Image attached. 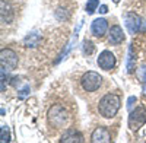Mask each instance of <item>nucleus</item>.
Masks as SVG:
<instances>
[{"label": "nucleus", "instance_id": "9", "mask_svg": "<svg viewBox=\"0 0 146 143\" xmlns=\"http://www.w3.org/2000/svg\"><path fill=\"white\" fill-rule=\"evenodd\" d=\"M124 41V32L118 25H113L108 31V42L111 45H118Z\"/></svg>", "mask_w": 146, "mask_h": 143}, {"label": "nucleus", "instance_id": "14", "mask_svg": "<svg viewBox=\"0 0 146 143\" xmlns=\"http://www.w3.org/2000/svg\"><path fill=\"white\" fill-rule=\"evenodd\" d=\"M98 7H100V0H88V3H86V13L92 15Z\"/></svg>", "mask_w": 146, "mask_h": 143}, {"label": "nucleus", "instance_id": "4", "mask_svg": "<svg viewBox=\"0 0 146 143\" xmlns=\"http://www.w3.org/2000/svg\"><path fill=\"white\" fill-rule=\"evenodd\" d=\"M146 123V110L143 107H137L133 111H130L129 115V128L131 132H137L140 127Z\"/></svg>", "mask_w": 146, "mask_h": 143}, {"label": "nucleus", "instance_id": "1", "mask_svg": "<svg viewBox=\"0 0 146 143\" xmlns=\"http://www.w3.org/2000/svg\"><path fill=\"white\" fill-rule=\"evenodd\" d=\"M121 99L115 93H107L101 98L98 104V111L104 118H113L120 110Z\"/></svg>", "mask_w": 146, "mask_h": 143}, {"label": "nucleus", "instance_id": "20", "mask_svg": "<svg viewBox=\"0 0 146 143\" xmlns=\"http://www.w3.org/2000/svg\"><path fill=\"white\" fill-rule=\"evenodd\" d=\"M113 2H114V3H118V2H120V0H113Z\"/></svg>", "mask_w": 146, "mask_h": 143}, {"label": "nucleus", "instance_id": "11", "mask_svg": "<svg viewBox=\"0 0 146 143\" xmlns=\"http://www.w3.org/2000/svg\"><path fill=\"white\" fill-rule=\"evenodd\" d=\"M83 140H85L83 136L79 132H76V130H73V128L64 132V134L62 136V139H60L62 143H82Z\"/></svg>", "mask_w": 146, "mask_h": 143}, {"label": "nucleus", "instance_id": "16", "mask_svg": "<svg viewBox=\"0 0 146 143\" xmlns=\"http://www.w3.org/2000/svg\"><path fill=\"white\" fill-rule=\"evenodd\" d=\"M2 143H7L10 140V134H9V128L7 126H2Z\"/></svg>", "mask_w": 146, "mask_h": 143}, {"label": "nucleus", "instance_id": "8", "mask_svg": "<svg viewBox=\"0 0 146 143\" xmlns=\"http://www.w3.org/2000/svg\"><path fill=\"white\" fill-rule=\"evenodd\" d=\"M91 31H92V34L95 35V37L102 38L104 35L107 34V31H108V22H107V19H104V18L95 19L92 22V25H91Z\"/></svg>", "mask_w": 146, "mask_h": 143}, {"label": "nucleus", "instance_id": "10", "mask_svg": "<svg viewBox=\"0 0 146 143\" xmlns=\"http://www.w3.org/2000/svg\"><path fill=\"white\" fill-rule=\"evenodd\" d=\"M91 140L94 143H102V142H111V134L110 132L105 128V127H96L94 132H92V136H91Z\"/></svg>", "mask_w": 146, "mask_h": 143}, {"label": "nucleus", "instance_id": "12", "mask_svg": "<svg viewBox=\"0 0 146 143\" xmlns=\"http://www.w3.org/2000/svg\"><path fill=\"white\" fill-rule=\"evenodd\" d=\"M40 42H41V37H40L38 34H35V32L27 35L25 40H23V45H25V47H31V48H34V47H36V45H40Z\"/></svg>", "mask_w": 146, "mask_h": 143}, {"label": "nucleus", "instance_id": "15", "mask_svg": "<svg viewBox=\"0 0 146 143\" xmlns=\"http://www.w3.org/2000/svg\"><path fill=\"white\" fill-rule=\"evenodd\" d=\"M133 63H135V56H133V48L130 47V48H129V63H127V72H129V73L133 72V66H135Z\"/></svg>", "mask_w": 146, "mask_h": 143}, {"label": "nucleus", "instance_id": "19", "mask_svg": "<svg viewBox=\"0 0 146 143\" xmlns=\"http://www.w3.org/2000/svg\"><path fill=\"white\" fill-rule=\"evenodd\" d=\"M142 93H143L145 97H146V80L143 82V88H142Z\"/></svg>", "mask_w": 146, "mask_h": 143}, {"label": "nucleus", "instance_id": "13", "mask_svg": "<svg viewBox=\"0 0 146 143\" xmlns=\"http://www.w3.org/2000/svg\"><path fill=\"white\" fill-rule=\"evenodd\" d=\"M94 50H95L94 44H92L89 40H85L83 44H82V51H83V54H85V56H91V54L94 53Z\"/></svg>", "mask_w": 146, "mask_h": 143}, {"label": "nucleus", "instance_id": "7", "mask_svg": "<svg viewBox=\"0 0 146 143\" xmlns=\"http://www.w3.org/2000/svg\"><path fill=\"white\" fill-rule=\"evenodd\" d=\"M96 63H98V66H100L102 70H111V69H114V66H115V56H114L111 51L104 50V51L100 54Z\"/></svg>", "mask_w": 146, "mask_h": 143}, {"label": "nucleus", "instance_id": "6", "mask_svg": "<svg viewBox=\"0 0 146 143\" xmlns=\"http://www.w3.org/2000/svg\"><path fill=\"white\" fill-rule=\"evenodd\" d=\"M0 62H2L3 69L13 70L18 66V54L10 48H3L0 51Z\"/></svg>", "mask_w": 146, "mask_h": 143}, {"label": "nucleus", "instance_id": "3", "mask_svg": "<svg viewBox=\"0 0 146 143\" xmlns=\"http://www.w3.org/2000/svg\"><path fill=\"white\" fill-rule=\"evenodd\" d=\"M124 25L130 34H137L146 31V22L136 13H126L124 15Z\"/></svg>", "mask_w": 146, "mask_h": 143}, {"label": "nucleus", "instance_id": "18", "mask_svg": "<svg viewBox=\"0 0 146 143\" xmlns=\"http://www.w3.org/2000/svg\"><path fill=\"white\" fill-rule=\"evenodd\" d=\"M98 12H100V13H107V12H108V7H107L105 5H101V6H100V10H98Z\"/></svg>", "mask_w": 146, "mask_h": 143}, {"label": "nucleus", "instance_id": "5", "mask_svg": "<svg viewBox=\"0 0 146 143\" xmlns=\"http://www.w3.org/2000/svg\"><path fill=\"white\" fill-rule=\"evenodd\" d=\"M101 82H102V77L96 73V72H88L82 76V80H80V85L83 88V91L86 92H95L101 86Z\"/></svg>", "mask_w": 146, "mask_h": 143}, {"label": "nucleus", "instance_id": "2", "mask_svg": "<svg viewBox=\"0 0 146 143\" xmlns=\"http://www.w3.org/2000/svg\"><path fill=\"white\" fill-rule=\"evenodd\" d=\"M48 123H50L54 128H60V127H63L66 123H67V111L63 105H60V104H56L53 105L50 110H48Z\"/></svg>", "mask_w": 146, "mask_h": 143}, {"label": "nucleus", "instance_id": "17", "mask_svg": "<svg viewBox=\"0 0 146 143\" xmlns=\"http://www.w3.org/2000/svg\"><path fill=\"white\" fill-rule=\"evenodd\" d=\"M136 101H137V98H136V97H130V98L127 99V108H129V110H131V107L136 104Z\"/></svg>", "mask_w": 146, "mask_h": 143}]
</instances>
